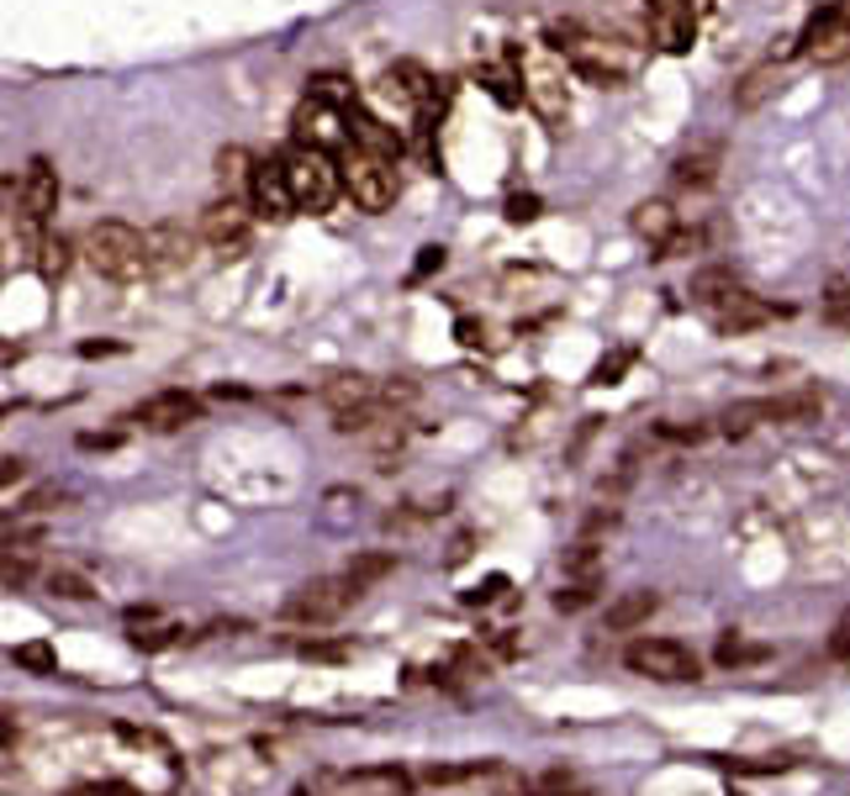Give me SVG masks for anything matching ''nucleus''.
<instances>
[{
    "instance_id": "obj_1",
    "label": "nucleus",
    "mask_w": 850,
    "mask_h": 796,
    "mask_svg": "<svg viewBox=\"0 0 850 796\" xmlns=\"http://www.w3.org/2000/svg\"><path fill=\"white\" fill-rule=\"evenodd\" d=\"M692 306H698L702 317L719 327L724 338L750 332V327L777 317V306H766L756 291H745L729 269H698V274H692Z\"/></svg>"
},
{
    "instance_id": "obj_2",
    "label": "nucleus",
    "mask_w": 850,
    "mask_h": 796,
    "mask_svg": "<svg viewBox=\"0 0 850 796\" xmlns=\"http://www.w3.org/2000/svg\"><path fill=\"white\" fill-rule=\"evenodd\" d=\"M513 63H517V85H523V101L539 112V121L560 127L571 117V59L555 54L549 43H528V48H513Z\"/></svg>"
},
{
    "instance_id": "obj_3",
    "label": "nucleus",
    "mask_w": 850,
    "mask_h": 796,
    "mask_svg": "<svg viewBox=\"0 0 850 796\" xmlns=\"http://www.w3.org/2000/svg\"><path fill=\"white\" fill-rule=\"evenodd\" d=\"M85 259H91L95 274H106V280H117V285H132V280L153 274L149 233H138V227H127V222H95L91 233H85Z\"/></svg>"
},
{
    "instance_id": "obj_4",
    "label": "nucleus",
    "mask_w": 850,
    "mask_h": 796,
    "mask_svg": "<svg viewBox=\"0 0 850 796\" xmlns=\"http://www.w3.org/2000/svg\"><path fill=\"white\" fill-rule=\"evenodd\" d=\"M286 179H291V196H296V211H328L344 190V164H338L328 148H306L296 143L286 153Z\"/></svg>"
},
{
    "instance_id": "obj_5",
    "label": "nucleus",
    "mask_w": 850,
    "mask_h": 796,
    "mask_svg": "<svg viewBox=\"0 0 850 796\" xmlns=\"http://www.w3.org/2000/svg\"><path fill=\"white\" fill-rule=\"evenodd\" d=\"M338 164H344V190H349V201H354L360 211H386L396 201L392 159H381V153H370V148L349 143Z\"/></svg>"
},
{
    "instance_id": "obj_6",
    "label": "nucleus",
    "mask_w": 850,
    "mask_h": 796,
    "mask_svg": "<svg viewBox=\"0 0 850 796\" xmlns=\"http://www.w3.org/2000/svg\"><path fill=\"white\" fill-rule=\"evenodd\" d=\"M354 596H360V590H354L349 575H317V581H306L302 590H291V596H286L280 618H286V622H306V628H323V622L344 618V607H349Z\"/></svg>"
},
{
    "instance_id": "obj_7",
    "label": "nucleus",
    "mask_w": 850,
    "mask_h": 796,
    "mask_svg": "<svg viewBox=\"0 0 850 796\" xmlns=\"http://www.w3.org/2000/svg\"><path fill=\"white\" fill-rule=\"evenodd\" d=\"M624 665L650 680H698V654L687 644H676V639H634Z\"/></svg>"
},
{
    "instance_id": "obj_8",
    "label": "nucleus",
    "mask_w": 850,
    "mask_h": 796,
    "mask_svg": "<svg viewBox=\"0 0 850 796\" xmlns=\"http://www.w3.org/2000/svg\"><path fill=\"white\" fill-rule=\"evenodd\" d=\"M797 48L814 63H846L850 59V0H829L824 11L808 16Z\"/></svg>"
},
{
    "instance_id": "obj_9",
    "label": "nucleus",
    "mask_w": 850,
    "mask_h": 796,
    "mask_svg": "<svg viewBox=\"0 0 850 796\" xmlns=\"http://www.w3.org/2000/svg\"><path fill=\"white\" fill-rule=\"evenodd\" d=\"M344 121H349V112H338L334 101H323V95H306L302 106H296V143L306 148H349L354 138L344 132Z\"/></svg>"
},
{
    "instance_id": "obj_10",
    "label": "nucleus",
    "mask_w": 850,
    "mask_h": 796,
    "mask_svg": "<svg viewBox=\"0 0 850 796\" xmlns=\"http://www.w3.org/2000/svg\"><path fill=\"white\" fill-rule=\"evenodd\" d=\"M54 211H59V169H54L48 159H32L27 175H22V222H27V233H32V248L43 243L37 227H43Z\"/></svg>"
},
{
    "instance_id": "obj_11",
    "label": "nucleus",
    "mask_w": 850,
    "mask_h": 796,
    "mask_svg": "<svg viewBox=\"0 0 850 796\" xmlns=\"http://www.w3.org/2000/svg\"><path fill=\"white\" fill-rule=\"evenodd\" d=\"M201 237L212 243L222 259H243L248 254V211L243 201H212V207L201 211Z\"/></svg>"
},
{
    "instance_id": "obj_12",
    "label": "nucleus",
    "mask_w": 850,
    "mask_h": 796,
    "mask_svg": "<svg viewBox=\"0 0 850 796\" xmlns=\"http://www.w3.org/2000/svg\"><path fill=\"white\" fill-rule=\"evenodd\" d=\"M566 59H571V69H577L581 80H592V85H624V74H629V63L618 59V48L603 43V37H577V32H571Z\"/></svg>"
},
{
    "instance_id": "obj_13",
    "label": "nucleus",
    "mask_w": 850,
    "mask_h": 796,
    "mask_svg": "<svg viewBox=\"0 0 850 796\" xmlns=\"http://www.w3.org/2000/svg\"><path fill=\"white\" fill-rule=\"evenodd\" d=\"M248 196H254V211H259V216L286 222V216L296 211L291 179H286V159H265V164H254V185H248Z\"/></svg>"
},
{
    "instance_id": "obj_14",
    "label": "nucleus",
    "mask_w": 850,
    "mask_h": 796,
    "mask_svg": "<svg viewBox=\"0 0 850 796\" xmlns=\"http://www.w3.org/2000/svg\"><path fill=\"white\" fill-rule=\"evenodd\" d=\"M196 417H201V401L190 390H159V396H149L132 412V422H143L149 433H181L185 422H196Z\"/></svg>"
},
{
    "instance_id": "obj_15",
    "label": "nucleus",
    "mask_w": 850,
    "mask_h": 796,
    "mask_svg": "<svg viewBox=\"0 0 850 796\" xmlns=\"http://www.w3.org/2000/svg\"><path fill=\"white\" fill-rule=\"evenodd\" d=\"M698 11L692 5H666V11H650V43L661 54H687L698 43Z\"/></svg>"
},
{
    "instance_id": "obj_16",
    "label": "nucleus",
    "mask_w": 850,
    "mask_h": 796,
    "mask_svg": "<svg viewBox=\"0 0 850 796\" xmlns=\"http://www.w3.org/2000/svg\"><path fill=\"white\" fill-rule=\"evenodd\" d=\"M375 401H381V390H375V381L360 375V370H344V375H334V381H323V407H328L334 417L364 412V407H375Z\"/></svg>"
},
{
    "instance_id": "obj_17",
    "label": "nucleus",
    "mask_w": 850,
    "mask_h": 796,
    "mask_svg": "<svg viewBox=\"0 0 850 796\" xmlns=\"http://www.w3.org/2000/svg\"><path fill=\"white\" fill-rule=\"evenodd\" d=\"M634 233L650 243V259H671V254H676V211H671L666 201H639Z\"/></svg>"
},
{
    "instance_id": "obj_18",
    "label": "nucleus",
    "mask_w": 850,
    "mask_h": 796,
    "mask_svg": "<svg viewBox=\"0 0 850 796\" xmlns=\"http://www.w3.org/2000/svg\"><path fill=\"white\" fill-rule=\"evenodd\" d=\"M719 164H724V148H719V143L687 148V153L676 159V169H671V179H676L682 190H708V185L719 179Z\"/></svg>"
},
{
    "instance_id": "obj_19",
    "label": "nucleus",
    "mask_w": 850,
    "mask_h": 796,
    "mask_svg": "<svg viewBox=\"0 0 850 796\" xmlns=\"http://www.w3.org/2000/svg\"><path fill=\"white\" fill-rule=\"evenodd\" d=\"M190 259V233H185L181 222H159L149 227V265L164 274V269H181Z\"/></svg>"
},
{
    "instance_id": "obj_20",
    "label": "nucleus",
    "mask_w": 850,
    "mask_h": 796,
    "mask_svg": "<svg viewBox=\"0 0 850 796\" xmlns=\"http://www.w3.org/2000/svg\"><path fill=\"white\" fill-rule=\"evenodd\" d=\"M777 90H782V69H777V63H756V69L740 74V85H734V112H760Z\"/></svg>"
},
{
    "instance_id": "obj_21",
    "label": "nucleus",
    "mask_w": 850,
    "mask_h": 796,
    "mask_svg": "<svg viewBox=\"0 0 850 796\" xmlns=\"http://www.w3.org/2000/svg\"><path fill=\"white\" fill-rule=\"evenodd\" d=\"M655 607H661L655 590H624V596L607 601V628H613V633H629V628H639V622H650Z\"/></svg>"
},
{
    "instance_id": "obj_22",
    "label": "nucleus",
    "mask_w": 850,
    "mask_h": 796,
    "mask_svg": "<svg viewBox=\"0 0 850 796\" xmlns=\"http://www.w3.org/2000/svg\"><path fill=\"white\" fill-rule=\"evenodd\" d=\"M760 422H771V396H756V401H734V407L719 417V428H724L729 438H745V433H756Z\"/></svg>"
},
{
    "instance_id": "obj_23",
    "label": "nucleus",
    "mask_w": 850,
    "mask_h": 796,
    "mask_svg": "<svg viewBox=\"0 0 850 796\" xmlns=\"http://www.w3.org/2000/svg\"><path fill=\"white\" fill-rule=\"evenodd\" d=\"M824 412L819 390H792V396H771V422H814Z\"/></svg>"
},
{
    "instance_id": "obj_24",
    "label": "nucleus",
    "mask_w": 850,
    "mask_h": 796,
    "mask_svg": "<svg viewBox=\"0 0 850 796\" xmlns=\"http://www.w3.org/2000/svg\"><path fill=\"white\" fill-rule=\"evenodd\" d=\"M713 659H719L724 670H740V665H766L771 649H766V644H750V639H740V633H724L719 649H713Z\"/></svg>"
},
{
    "instance_id": "obj_25",
    "label": "nucleus",
    "mask_w": 850,
    "mask_h": 796,
    "mask_svg": "<svg viewBox=\"0 0 850 796\" xmlns=\"http://www.w3.org/2000/svg\"><path fill=\"white\" fill-rule=\"evenodd\" d=\"M11 665H16V670H32V676H59V654L48 649L43 639L16 644V649H11Z\"/></svg>"
},
{
    "instance_id": "obj_26",
    "label": "nucleus",
    "mask_w": 850,
    "mask_h": 796,
    "mask_svg": "<svg viewBox=\"0 0 850 796\" xmlns=\"http://www.w3.org/2000/svg\"><path fill=\"white\" fill-rule=\"evenodd\" d=\"M392 570H396V560H392V554H354V560H349V570H344V575L354 581V590H370V586H375V581H386Z\"/></svg>"
},
{
    "instance_id": "obj_27",
    "label": "nucleus",
    "mask_w": 850,
    "mask_h": 796,
    "mask_svg": "<svg viewBox=\"0 0 850 796\" xmlns=\"http://www.w3.org/2000/svg\"><path fill=\"white\" fill-rule=\"evenodd\" d=\"M217 175H222L228 196H233L238 185H254V159H248L243 148H222V153H217Z\"/></svg>"
},
{
    "instance_id": "obj_28",
    "label": "nucleus",
    "mask_w": 850,
    "mask_h": 796,
    "mask_svg": "<svg viewBox=\"0 0 850 796\" xmlns=\"http://www.w3.org/2000/svg\"><path fill=\"white\" fill-rule=\"evenodd\" d=\"M592 601H597V575H577V581H566L555 590V612H581Z\"/></svg>"
},
{
    "instance_id": "obj_29",
    "label": "nucleus",
    "mask_w": 850,
    "mask_h": 796,
    "mask_svg": "<svg viewBox=\"0 0 850 796\" xmlns=\"http://www.w3.org/2000/svg\"><path fill=\"white\" fill-rule=\"evenodd\" d=\"M181 633L185 628H175V622H143V628H132V644L143 654H153V649H170Z\"/></svg>"
},
{
    "instance_id": "obj_30",
    "label": "nucleus",
    "mask_w": 850,
    "mask_h": 796,
    "mask_svg": "<svg viewBox=\"0 0 850 796\" xmlns=\"http://www.w3.org/2000/svg\"><path fill=\"white\" fill-rule=\"evenodd\" d=\"M48 590L63 596V601H91L95 596V586L85 581V575H74V570H54V575H48Z\"/></svg>"
},
{
    "instance_id": "obj_31",
    "label": "nucleus",
    "mask_w": 850,
    "mask_h": 796,
    "mask_svg": "<svg viewBox=\"0 0 850 796\" xmlns=\"http://www.w3.org/2000/svg\"><path fill=\"white\" fill-rule=\"evenodd\" d=\"M37 265H43L48 280H59L63 269H69V243H63V237H43V243H37Z\"/></svg>"
},
{
    "instance_id": "obj_32",
    "label": "nucleus",
    "mask_w": 850,
    "mask_h": 796,
    "mask_svg": "<svg viewBox=\"0 0 850 796\" xmlns=\"http://www.w3.org/2000/svg\"><path fill=\"white\" fill-rule=\"evenodd\" d=\"M577 575H597V543L592 538H581L566 549V581H577Z\"/></svg>"
},
{
    "instance_id": "obj_33",
    "label": "nucleus",
    "mask_w": 850,
    "mask_h": 796,
    "mask_svg": "<svg viewBox=\"0 0 850 796\" xmlns=\"http://www.w3.org/2000/svg\"><path fill=\"white\" fill-rule=\"evenodd\" d=\"M824 317L835 327H850V280H835L829 295H824Z\"/></svg>"
},
{
    "instance_id": "obj_34",
    "label": "nucleus",
    "mask_w": 850,
    "mask_h": 796,
    "mask_svg": "<svg viewBox=\"0 0 850 796\" xmlns=\"http://www.w3.org/2000/svg\"><path fill=\"white\" fill-rule=\"evenodd\" d=\"M634 364V349H618V354H607L597 370H592V385H618V375Z\"/></svg>"
},
{
    "instance_id": "obj_35",
    "label": "nucleus",
    "mask_w": 850,
    "mask_h": 796,
    "mask_svg": "<svg viewBox=\"0 0 850 796\" xmlns=\"http://www.w3.org/2000/svg\"><path fill=\"white\" fill-rule=\"evenodd\" d=\"M655 438H666V443H702V438H708V428H702V422H692V428H682V422H661V428H655Z\"/></svg>"
},
{
    "instance_id": "obj_36",
    "label": "nucleus",
    "mask_w": 850,
    "mask_h": 796,
    "mask_svg": "<svg viewBox=\"0 0 850 796\" xmlns=\"http://www.w3.org/2000/svg\"><path fill=\"white\" fill-rule=\"evenodd\" d=\"M502 590H508V575H491V581H486V586H476L470 596H465V601H470V607H491V601H502Z\"/></svg>"
},
{
    "instance_id": "obj_37",
    "label": "nucleus",
    "mask_w": 850,
    "mask_h": 796,
    "mask_svg": "<svg viewBox=\"0 0 850 796\" xmlns=\"http://www.w3.org/2000/svg\"><path fill=\"white\" fill-rule=\"evenodd\" d=\"M32 581V560H16V554H5V590H22Z\"/></svg>"
},
{
    "instance_id": "obj_38",
    "label": "nucleus",
    "mask_w": 850,
    "mask_h": 796,
    "mask_svg": "<svg viewBox=\"0 0 850 796\" xmlns=\"http://www.w3.org/2000/svg\"><path fill=\"white\" fill-rule=\"evenodd\" d=\"M829 659H850V618L835 622V633H829Z\"/></svg>"
},
{
    "instance_id": "obj_39",
    "label": "nucleus",
    "mask_w": 850,
    "mask_h": 796,
    "mask_svg": "<svg viewBox=\"0 0 850 796\" xmlns=\"http://www.w3.org/2000/svg\"><path fill=\"white\" fill-rule=\"evenodd\" d=\"M312 95H323V101H349V90L338 74H323V80H312Z\"/></svg>"
},
{
    "instance_id": "obj_40",
    "label": "nucleus",
    "mask_w": 850,
    "mask_h": 796,
    "mask_svg": "<svg viewBox=\"0 0 850 796\" xmlns=\"http://www.w3.org/2000/svg\"><path fill=\"white\" fill-rule=\"evenodd\" d=\"M534 216H539V201H534V196H513V201H508V222H534Z\"/></svg>"
},
{
    "instance_id": "obj_41",
    "label": "nucleus",
    "mask_w": 850,
    "mask_h": 796,
    "mask_svg": "<svg viewBox=\"0 0 850 796\" xmlns=\"http://www.w3.org/2000/svg\"><path fill=\"white\" fill-rule=\"evenodd\" d=\"M439 265H444V248H423V259H418V269H412V285H418V280H428V274H433Z\"/></svg>"
},
{
    "instance_id": "obj_42",
    "label": "nucleus",
    "mask_w": 850,
    "mask_h": 796,
    "mask_svg": "<svg viewBox=\"0 0 850 796\" xmlns=\"http://www.w3.org/2000/svg\"><path fill=\"white\" fill-rule=\"evenodd\" d=\"M117 433H80V448H85V454H95V448H101V454H106V448H117Z\"/></svg>"
},
{
    "instance_id": "obj_43",
    "label": "nucleus",
    "mask_w": 850,
    "mask_h": 796,
    "mask_svg": "<svg viewBox=\"0 0 850 796\" xmlns=\"http://www.w3.org/2000/svg\"><path fill=\"white\" fill-rule=\"evenodd\" d=\"M117 738H121V744H138V749H143V744H159V734H149V728H132V723H121Z\"/></svg>"
},
{
    "instance_id": "obj_44",
    "label": "nucleus",
    "mask_w": 850,
    "mask_h": 796,
    "mask_svg": "<svg viewBox=\"0 0 850 796\" xmlns=\"http://www.w3.org/2000/svg\"><path fill=\"white\" fill-rule=\"evenodd\" d=\"M22 475H27V459H16V454H5V459H0V480H5V485H11V480H22Z\"/></svg>"
},
{
    "instance_id": "obj_45",
    "label": "nucleus",
    "mask_w": 850,
    "mask_h": 796,
    "mask_svg": "<svg viewBox=\"0 0 850 796\" xmlns=\"http://www.w3.org/2000/svg\"><path fill=\"white\" fill-rule=\"evenodd\" d=\"M59 496H63L59 485H43V491H32V496H27V512H43V506L59 502Z\"/></svg>"
},
{
    "instance_id": "obj_46",
    "label": "nucleus",
    "mask_w": 850,
    "mask_h": 796,
    "mask_svg": "<svg viewBox=\"0 0 850 796\" xmlns=\"http://www.w3.org/2000/svg\"><path fill=\"white\" fill-rule=\"evenodd\" d=\"M69 796H132V786H117V781H112V786H80V792H69Z\"/></svg>"
},
{
    "instance_id": "obj_47",
    "label": "nucleus",
    "mask_w": 850,
    "mask_h": 796,
    "mask_svg": "<svg viewBox=\"0 0 850 796\" xmlns=\"http://www.w3.org/2000/svg\"><path fill=\"white\" fill-rule=\"evenodd\" d=\"M306 659H344V649H338V644H306Z\"/></svg>"
},
{
    "instance_id": "obj_48",
    "label": "nucleus",
    "mask_w": 850,
    "mask_h": 796,
    "mask_svg": "<svg viewBox=\"0 0 850 796\" xmlns=\"http://www.w3.org/2000/svg\"><path fill=\"white\" fill-rule=\"evenodd\" d=\"M85 359H101V354H121V343H80Z\"/></svg>"
},
{
    "instance_id": "obj_49",
    "label": "nucleus",
    "mask_w": 850,
    "mask_h": 796,
    "mask_svg": "<svg viewBox=\"0 0 850 796\" xmlns=\"http://www.w3.org/2000/svg\"><path fill=\"white\" fill-rule=\"evenodd\" d=\"M459 343H481V327H476V323H459Z\"/></svg>"
}]
</instances>
